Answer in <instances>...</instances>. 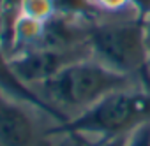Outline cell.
I'll return each instance as SVG.
<instances>
[{
	"mask_svg": "<svg viewBox=\"0 0 150 146\" xmlns=\"http://www.w3.org/2000/svg\"><path fill=\"white\" fill-rule=\"evenodd\" d=\"M145 123H150V90L131 86L103 97L67 121L48 128V134L76 137L96 135L99 139H108L131 134Z\"/></svg>",
	"mask_w": 150,
	"mask_h": 146,
	"instance_id": "cell-1",
	"label": "cell"
},
{
	"mask_svg": "<svg viewBox=\"0 0 150 146\" xmlns=\"http://www.w3.org/2000/svg\"><path fill=\"white\" fill-rule=\"evenodd\" d=\"M131 86H136L132 78L124 76L88 56L69 63L34 90H37L44 100H48L69 118L65 109L81 113L103 97Z\"/></svg>",
	"mask_w": 150,
	"mask_h": 146,
	"instance_id": "cell-2",
	"label": "cell"
},
{
	"mask_svg": "<svg viewBox=\"0 0 150 146\" xmlns=\"http://www.w3.org/2000/svg\"><path fill=\"white\" fill-rule=\"evenodd\" d=\"M88 46L92 58L124 76L138 79L150 90V65L143 34V20L96 21L90 28Z\"/></svg>",
	"mask_w": 150,
	"mask_h": 146,
	"instance_id": "cell-3",
	"label": "cell"
},
{
	"mask_svg": "<svg viewBox=\"0 0 150 146\" xmlns=\"http://www.w3.org/2000/svg\"><path fill=\"white\" fill-rule=\"evenodd\" d=\"M92 56L90 46L74 48V49H48V48H32L9 56L11 65L18 78L28 86L35 88L41 83L53 78L57 72L67 67L72 62Z\"/></svg>",
	"mask_w": 150,
	"mask_h": 146,
	"instance_id": "cell-4",
	"label": "cell"
},
{
	"mask_svg": "<svg viewBox=\"0 0 150 146\" xmlns=\"http://www.w3.org/2000/svg\"><path fill=\"white\" fill-rule=\"evenodd\" d=\"M23 102L0 92V146H50Z\"/></svg>",
	"mask_w": 150,
	"mask_h": 146,
	"instance_id": "cell-5",
	"label": "cell"
},
{
	"mask_svg": "<svg viewBox=\"0 0 150 146\" xmlns=\"http://www.w3.org/2000/svg\"><path fill=\"white\" fill-rule=\"evenodd\" d=\"M0 92H4L6 95L13 97L23 104L32 106L34 109L42 111L55 123H64L69 120L62 111H58L55 106H51L48 100H44L37 90H34L32 86H28L27 83H23L18 78V74L14 72V69L11 65L9 55L2 48H0Z\"/></svg>",
	"mask_w": 150,
	"mask_h": 146,
	"instance_id": "cell-6",
	"label": "cell"
},
{
	"mask_svg": "<svg viewBox=\"0 0 150 146\" xmlns=\"http://www.w3.org/2000/svg\"><path fill=\"white\" fill-rule=\"evenodd\" d=\"M21 14L37 21H48L51 16L57 14L55 0H23Z\"/></svg>",
	"mask_w": 150,
	"mask_h": 146,
	"instance_id": "cell-7",
	"label": "cell"
},
{
	"mask_svg": "<svg viewBox=\"0 0 150 146\" xmlns=\"http://www.w3.org/2000/svg\"><path fill=\"white\" fill-rule=\"evenodd\" d=\"M101 14H117L124 9H131L129 0H92Z\"/></svg>",
	"mask_w": 150,
	"mask_h": 146,
	"instance_id": "cell-8",
	"label": "cell"
},
{
	"mask_svg": "<svg viewBox=\"0 0 150 146\" xmlns=\"http://www.w3.org/2000/svg\"><path fill=\"white\" fill-rule=\"evenodd\" d=\"M127 146H150V123L139 125L129 134Z\"/></svg>",
	"mask_w": 150,
	"mask_h": 146,
	"instance_id": "cell-9",
	"label": "cell"
},
{
	"mask_svg": "<svg viewBox=\"0 0 150 146\" xmlns=\"http://www.w3.org/2000/svg\"><path fill=\"white\" fill-rule=\"evenodd\" d=\"M129 6L134 16L139 20H143L150 13V0H129Z\"/></svg>",
	"mask_w": 150,
	"mask_h": 146,
	"instance_id": "cell-10",
	"label": "cell"
},
{
	"mask_svg": "<svg viewBox=\"0 0 150 146\" xmlns=\"http://www.w3.org/2000/svg\"><path fill=\"white\" fill-rule=\"evenodd\" d=\"M127 139H129V134H122V135L101 139L96 146H127Z\"/></svg>",
	"mask_w": 150,
	"mask_h": 146,
	"instance_id": "cell-11",
	"label": "cell"
},
{
	"mask_svg": "<svg viewBox=\"0 0 150 146\" xmlns=\"http://www.w3.org/2000/svg\"><path fill=\"white\" fill-rule=\"evenodd\" d=\"M143 34H145V44H146V55H148V65H150V13L143 18Z\"/></svg>",
	"mask_w": 150,
	"mask_h": 146,
	"instance_id": "cell-12",
	"label": "cell"
},
{
	"mask_svg": "<svg viewBox=\"0 0 150 146\" xmlns=\"http://www.w3.org/2000/svg\"><path fill=\"white\" fill-rule=\"evenodd\" d=\"M4 18H6V0H0V37L4 32Z\"/></svg>",
	"mask_w": 150,
	"mask_h": 146,
	"instance_id": "cell-13",
	"label": "cell"
}]
</instances>
